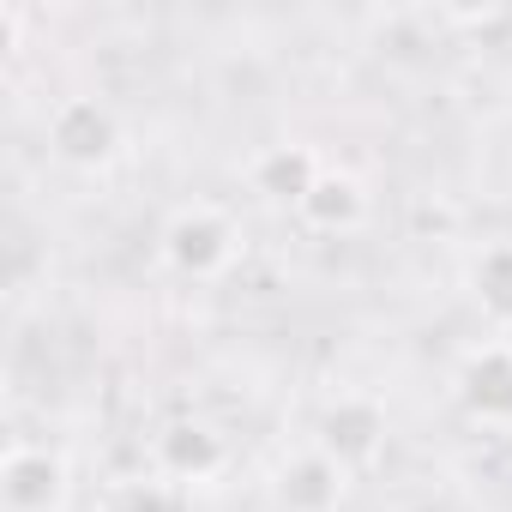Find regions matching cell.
<instances>
[{"label": "cell", "mask_w": 512, "mask_h": 512, "mask_svg": "<svg viewBox=\"0 0 512 512\" xmlns=\"http://www.w3.org/2000/svg\"><path fill=\"white\" fill-rule=\"evenodd\" d=\"M157 253H163V266H169L175 278L211 284V278H223V272L241 260V253H247V235H241V223H235L223 205L187 199V205H175V211L163 217Z\"/></svg>", "instance_id": "1"}, {"label": "cell", "mask_w": 512, "mask_h": 512, "mask_svg": "<svg viewBox=\"0 0 512 512\" xmlns=\"http://www.w3.org/2000/svg\"><path fill=\"white\" fill-rule=\"evenodd\" d=\"M73 458L49 440H13L0 458V512H67Z\"/></svg>", "instance_id": "2"}, {"label": "cell", "mask_w": 512, "mask_h": 512, "mask_svg": "<svg viewBox=\"0 0 512 512\" xmlns=\"http://www.w3.org/2000/svg\"><path fill=\"white\" fill-rule=\"evenodd\" d=\"M452 398L464 422L506 434L512 428V338H482L452 368Z\"/></svg>", "instance_id": "3"}, {"label": "cell", "mask_w": 512, "mask_h": 512, "mask_svg": "<svg viewBox=\"0 0 512 512\" xmlns=\"http://www.w3.org/2000/svg\"><path fill=\"white\" fill-rule=\"evenodd\" d=\"M49 151L79 169V175H97L121 157V121L103 97H61L49 109Z\"/></svg>", "instance_id": "4"}, {"label": "cell", "mask_w": 512, "mask_h": 512, "mask_svg": "<svg viewBox=\"0 0 512 512\" xmlns=\"http://www.w3.org/2000/svg\"><path fill=\"white\" fill-rule=\"evenodd\" d=\"M151 464H157L163 482H175L187 494V488H205L229 470V440L199 416H175L151 434Z\"/></svg>", "instance_id": "5"}, {"label": "cell", "mask_w": 512, "mask_h": 512, "mask_svg": "<svg viewBox=\"0 0 512 512\" xmlns=\"http://www.w3.org/2000/svg\"><path fill=\"white\" fill-rule=\"evenodd\" d=\"M350 476H356V470L338 464L332 452L302 446V452H290V458L272 470V512H344Z\"/></svg>", "instance_id": "6"}, {"label": "cell", "mask_w": 512, "mask_h": 512, "mask_svg": "<svg viewBox=\"0 0 512 512\" xmlns=\"http://www.w3.org/2000/svg\"><path fill=\"white\" fill-rule=\"evenodd\" d=\"M314 446L332 452V458L350 464V470L374 464L380 446H386V404L368 398V392H338V398L320 410V434H314Z\"/></svg>", "instance_id": "7"}, {"label": "cell", "mask_w": 512, "mask_h": 512, "mask_svg": "<svg viewBox=\"0 0 512 512\" xmlns=\"http://www.w3.org/2000/svg\"><path fill=\"white\" fill-rule=\"evenodd\" d=\"M464 290L494 338H512V241H482L464 266Z\"/></svg>", "instance_id": "8"}, {"label": "cell", "mask_w": 512, "mask_h": 512, "mask_svg": "<svg viewBox=\"0 0 512 512\" xmlns=\"http://www.w3.org/2000/svg\"><path fill=\"white\" fill-rule=\"evenodd\" d=\"M326 169H320V157L308 151V145H266L260 157L247 163V181H253V193H266L272 205H302L308 193H314V181H320Z\"/></svg>", "instance_id": "9"}, {"label": "cell", "mask_w": 512, "mask_h": 512, "mask_svg": "<svg viewBox=\"0 0 512 512\" xmlns=\"http://www.w3.org/2000/svg\"><path fill=\"white\" fill-rule=\"evenodd\" d=\"M296 217H302L314 235H350V229H362V217H368V193H362V181H356L350 169H326V175L314 181V193L296 205Z\"/></svg>", "instance_id": "10"}, {"label": "cell", "mask_w": 512, "mask_h": 512, "mask_svg": "<svg viewBox=\"0 0 512 512\" xmlns=\"http://www.w3.org/2000/svg\"><path fill=\"white\" fill-rule=\"evenodd\" d=\"M97 512H187V494L151 470V476H121V482H109L103 500H97Z\"/></svg>", "instance_id": "11"}]
</instances>
